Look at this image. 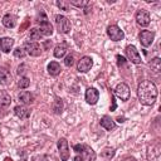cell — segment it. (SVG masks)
<instances>
[{"instance_id":"1","label":"cell","mask_w":161,"mask_h":161,"mask_svg":"<svg viewBox=\"0 0 161 161\" xmlns=\"http://www.w3.org/2000/svg\"><path fill=\"white\" fill-rule=\"evenodd\" d=\"M137 97L143 106H152L157 98V88L155 83L151 80L141 82L137 87Z\"/></svg>"},{"instance_id":"2","label":"cell","mask_w":161,"mask_h":161,"mask_svg":"<svg viewBox=\"0 0 161 161\" xmlns=\"http://www.w3.org/2000/svg\"><path fill=\"white\" fill-rule=\"evenodd\" d=\"M73 150L78 153H80L79 156L84 160V161H96V152L93 151L92 147H89L88 145H74Z\"/></svg>"},{"instance_id":"3","label":"cell","mask_w":161,"mask_h":161,"mask_svg":"<svg viewBox=\"0 0 161 161\" xmlns=\"http://www.w3.org/2000/svg\"><path fill=\"white\" fill-rule=\"evenodd\" d=\"M55 25H57V29L59 33L67 34L70 31V21L64 15H60V14L55 15Z\"/></svg>"},{"instance_id":"4","label":"cell","mask_w":161,"mask_h":161,"mask_svg":"<svg viewBox=\"0 0 161 161\" xmlns=\"http://www.w3.org/2000/svg\"><path fill=\"white\" fill-rule=\"evenodd\" d=\"M58 150H59V156H60V160L62 161H68L69 158V155H70V151H69V146H68V141L62 137L58 140Z\"/></svg>"},{"instance_id":"5","label":"cell","mask_w":161,"mask_h":161,"mask_svg":"<svg viewBox=\"0 0 161 161\" xmlns=\"http://www.w3.org/2000/svg\"><path fill=\"white\" fill-rule=\"evenodd\" d=\"M135 19H136V23L140 25V26H147L151 21V16H150V13L145 9H140L136 11V15H135Z\"/></svg>"},{"instance_id":"6","label":"cell","mask_w":161,"mask_h":161,"mask_svg":"<svg viewBox=\"0 0 161 161\" xmlns=\"http://www.w3.org/2000/svg\"><path fill=\"white\" fill-rule=\"evenodd\" d=\"M107 35L113 42H119V40H122L125 38L123 30H121V28L118 25H109L107 28Z\"/></svg>"},{"instance_id":"7","label":"cell","mask_w":161,"mask_h":161,"mask_svg":"<svg viewBox=\"0 0 161 161\" xmlns=\"http://www.w3.org/2000/svg\"><path fill=\"white\" fill-rule=\"evenodd\" d=\"M125 52H126V55H127L128 60H131L133 64H140L142 62L141 55H140V53H138V50L135 45H127Z\"/></svg>"},{"instance_id":"8","label":"cell","mask_w":161,"mask_h":161,"mask_svg":"<svg viewBox=\"0 0 161 161\" xmlns=\"http://www.w3.org/2000/svg\"><path fill=\"white\" fill-rule=\"evenodd\" d=\"M114 94L121 101H128V98H130V87L126 83H118L114 88Z\"/></svg>"},{"instance_id":"9","label":"cell","mask_w":161,"mask_h":161,"mask_svg":"<svg viewBox=\"0 0 161 161\" xmlns=\"http://www.w3.org/2000/svg\"><path fill=\"white\" fill-rule=\"evenodd\" d=\"M24 50L31 57H39L42 54V48L36 42H26L24 44Z\"/></svg>"},{"instance_id":"10","label":"cell","mask_w":161,"mask_h":161,"mask_svg":"<svg viewBox=\"0 0 161 161\" xmlns=\"http://www.w3.org/2000/svg\"><path fill=\"white\" fill-rule=\"evenodd\" d=\"M138 39H140L141 44L145 48H147V47H150L152 44V42L155 39V33L153 31H150V30H142L140 33V35H138Z\"/></svg>"},{"instance_id":"11","label":"cell","mask_w":161,"mask_h":161,"mask_svg":"<svg viewBox=\"0 0 161 161\" xmlns=\"http://www.w3.org/2000/svg\"><path fill=\"white\" fill-rule=\"evenodd\" d=\"M92 65H93L92 58L86 55V57H82V58L78 60L77 69H78V72H80V73H86V72H88V70L92 68Z\"/></svg>"},{"instance_id":"12","label":"cell","mask_w":161,"mask_h":161,"mask_svg":"<svg viewBox=\"0 0 161 161\" xmlns=\"http://www.w3.org/2000/svg\"><path fill=\"white\" fill-rule=\"evenodd\" d=\"M160 157V143L156 142L147 148V160L148 161H157Z\"/></svg>"},{"instance_id":"13","label":"cell","mask_w":161,"mask_h":161,"mask_svg":"<svg viewBox=\"0 0 161 161\" xmlns=\"http://www.w3.org/2000/svg\"><path fill=\"white\" fill-rule=\"evenodd\" d=\"M98 98H99V92L96 88L91 87L86 91V101L88 104H96Z\"/></svg>"},{"instance_id":"14","label":"cell","mask_w":161,"mask_h":161,"mask_svg":"<svg viewBox=\"0 0 161 161\" xmlns=\"http://www.w3.org/2000/svg\"><path fill=\"white\" fill-rule=\"evenodd\" d=\"M39 24H40V26H39V31L42 33L43 36H49V35L53 34V26H52V24L48 21V19L40 20Z\"/></svg>"},{"instance_id":"15","label":"cell","mask_w":161,"mask_h":161,"mask_svg":"<svg viewBox=\"0 0 161 161\" xmlns=\"http://www.w3.org/2000/svg\"><path fill=\"white\" fill-rule=\"evenodd\" d=\"M11 74L8 68L0 67V84L1 86H9L11 83Z\"/></svg>"},{"instance_id":"16","label":"cell","mask_w":161,"mask_h":161,"mask_svg":"<svg viewBox=\"0 0 161 161\" xmlns=\"http://www.w3.org/2000/svg\"><path fill=\"white\" fill-rule=\"evenodd\" d=\"M14 113L20 119H26V118L30 117V111L25 106H15L14 107Z\"/></svg>"},{"instance_id":"17","label":"cell","mask_w":161,"mask_h":161,"mask_svg":"<svg viewBox=\"0 0 161 161\" xmlns=\"http://www.w3.org/2000/svg\"><path fill=\"white\" fill-rule=\"evenodd\" d=\"M14 45V39L9 38V36H4L0 39V50H3L4 53H9L11 50Z\"/></svg>"},{"instance_id":"18","label":"cell","mask_w":161,"mask_h":161,"mask_svg":"<svg viewBox=\"0 0 161 161\" xmlns=\"http://www.w3.org/2000/svg\"><path fill=\"white\" fill-rule=\"evenodd\" d=\"M18 97H19V101L24 104H31L34 101V96L28 91H21Z\"/></svg>"},{"instance_id":"19","label":"cell","mask_w":161,"mask_h":161,"mask_svg":"<svg viewBox=\"0 0 161 161\" xmlns=\"http://www.w3.org/2000/svg\"><path fill=\"white\" fill-rule=\"evenodd\" d=\"M3 24L5 28H14L16 25V16L13 14H6L3 16Z\"/></svg>"},{"instance_id":"20","label":"cell","mask_w":161,"mask_h":161,"mask_svg":"<svg viewBox=\"0 0 161 161\" xmlns=\"http://www.w3.org/2000/svg\"><path fill=\"white\" fill-rule=\"evenodd\" d=\"M101 126L103 127V128H106L107 131H111V130H113L114 127H116V123H114V121L109 117V116H103L102 118H101Z\"/></svg>"},{"instance_id":"21","label":"cell","mask_w":161,"mask_h":161,"mask_svg":"<svg viewBox=\"0 0 161 161\" xmlns=\"http://www.w3.org/2000/svg\"><path fill=\"white\" fill-rule=\"evenodd\" d=\"M48 69V73L50 75H58L60 72H62V68H60V64L58 62H50L47 67Z\"/></svg>"},{"instance_id":"22","label":"cell","mask_w":161,"mask_h":161,"mask_svg":"<svg viewBox=\"0 0 161 161\" xmlns=\"http://www.w3.org/2000/svg\"><path fill=\"white\" fill-rule=\"evenodd\" d=\"M11 103V97L6 91H0V106L6 107Z\"/></svg>"},{"instance_id":"23","label":"cell","mask_w":161,"mask_h":161,"mask_svg":"<svg viewBox=\"0 0 161 161\" xmlns=\"http://www.w3.org/2000/svg\"><path fill=\"white\" fill-rule=\"evenodd\" d=\"M67 53V47L64 44H58L54 48V57L55 58H63Z\"/></svg>"},{"instance_id":"24","label":"cell","mask_w":161,"mask_h":161,"mask_svg":"<svg viewBox=\"0 0 161 161\" xmlns=\"http://www.w3.org/2000/svg\"><path fill=\"white\" fill-rule=\"evenodd\" d=\"M150 68H151V70H152V72L158 73V72L161 70V59H160L158 57L153 58V59L150 62Z\"/></svg>"},{"instance_id":"25","label":"cell","mask_w":161,"mask_h":161,"mask_svg":"<svg viewBox=\"0 0 161 161\" xmlns=\"http://www.w3.org/2000/svg\"><path fill=\"white\" fill-rule=\"evenodd\" d=\"M101 156L103 158H106V160H111L114 156V148H112V147H104L101 151Z\"/></svg>"},{"instance_id":"26","label":"cell","mask_w":161,"mask_h":161,"mask_svg":"<svg viewBox=\"0 0 161 161\" xmlns=\"http://www.w3.org/2000/svg\"><path fill=\"white\" fill-rule=\"evenodd\" d=\"M30 86V79L28 77H20V79L18 80V87L21 89H25Z\"/></svg>"},{"instance_id":"27","label":"cell","mask_w":161,"mask_h":161,"mask_svg":"<svg viewBox=\"0 0 161 161\" xmlns=\"http://www.w3.org/2000/svg\"><path fill=\"white\" fill-rule=\"evenodd\" d=\"M30 39L31 40H40L42 38H43V35H42V33L39 31V29H36V28H33V29H30Z\"/></svg>"},{"instance_id":"28","label":"cell","mask_w":161,"mask_h":161,"mask_svg":"<svg viewBox=\"0 0 161 161\" xmlns=\"http://www.w3.org/2000/svg\"><path fill=\"white\" fill-rule=\"evenodd\" d=\"M57 6L60 10H64V11H69L70 10V4H69V1H65V0H58L57 1Z\"/></svg>"},{"instance_id":"29","label":"cell","mask_w":161,"mask_h":161,"mask_svg":"<svg viewBox=\"0 0 161 161\" xmlns=\"http://www.w3.org/2000/svg\"><path fill=\"white\" fill-rule=\"evenodd\" d=\"M53 109H54L55 113H62V109H63V102H62V99H59V98L55 99V102L53 104Z\"/></svg>"},{"instance_id":"30","label":"cell","mask_w":161,"mask_h":161,"mask_svg":"<svg viewBox=\"0 0 161 161\" xmlns=\"http://www.w3.org/2000/svg\"><path fill=\"white\" fill-rule=\"evenodd\" d=\"M69 4H70V5H74V6H77V8H84V6H87L89 3H88L87 0H70Z\"/></svg>"},{"instance_id":"31","label":"cell","mask_w":161,"mask_h":161,"mask_svg":"<svg viewBox=\"0 0 161 161\" xmlns=\"http://www.w3.org/2000/svg\"><path fill=\"white\" fill-rule=\"evenodd\" d=\"M25 50H24V48H16L15 50H14V57H16V58H24L25 57Z\"/></svg>"},{"instance_id":"32","label":"cell","mask_w":161,"mask_h":161,"mask_svg":"<svg viewBox=\"0 0 161 161\" xmlns=\"http://www.w3.org/2000/svg\"><path fill=\"white\" fill-rule=\"evenodd\" d=\"M64 64H65L67 67H72V65L74 64V58H73V55H67L65 59H64Z\"/></svg>"},{"instance_id":"33","label":"cell","mask_w":161,"mask_h":161,"mask_svg":"<svg viewBox=\"0 0 161 161\" xmlns=\"http://www.w3.org/2000/svg\"><path fill=\"white\" fill-rule=\"evenodd\" d=\"M24 69H25V65H24V64L19 65V67H18V74H19V75H20V74H23V73L25 72Z\"/></svg>"},{"instance_id":"34","label":"cell","mask_w":161,"mask_h":161,"mask_svg":"<svg viewBox=\"0 0 161 161\" xmlns=\"http://www.w3.org/2000/svg\"><path fill=\"white\" fill-rule=\"evenodd\" d=\"M117 60H118V65H119V67H121V64H123V63H125V60H126V59H125V58H123V57H121V55H117Z\"/></svg>"},{"instance_id":"35","label":"cell","mask_w":161,"mask_h":161,"mask_svg":"<svg viewBox=\"0 0 161 161\" xmlns=\"http://www.w3.org/2000/svg\"><path fill=\"white\" fill-rule=\"evenodd\" d=\"M121 161H136V158L132 157V156H126V157H123Z\"/></svg>"},{"instance_id":"36","label":"cell","mask_w":161,"mask_h":161,"mask_svg":"<svg viewBox=\"0 0 161 161\" xmlns=\"http://www.w3.org/2000/svg\"><path fill=\"white\" fill-rule=\"evenodd\" d=\"M73 161H84V160H83V158H82V157H80L79 155H77V156H75V157L73 158Z\"/></svg>"},{"instance_id":"37","label":"cell","mask_w":161,"mask_h":161,"mask_svg":"<svg viewBox=\"0 0 161 161\" xmlns=\"http://www.w3.org/2000/svg\"><path fill=\"white\" fill-rule=\"evenodd\" d=\"M39 161H49V160H48V158H47V157H45V156H42V157H40V160H39Z\"/></svg>"},{"instance_id":"38","label":"cell","mask_w":161,"mask_h":161,"mask_svg":"<svg viewBox=\"0 0 161 161\" xmlns=\"http://www.w3.org/2000/svg\"><path fill=\"white\" fill-rule=\"evenodd\" d=\"M4 161H13V158H10V157H5Z\"/></svg>"}]
</instances>
